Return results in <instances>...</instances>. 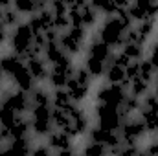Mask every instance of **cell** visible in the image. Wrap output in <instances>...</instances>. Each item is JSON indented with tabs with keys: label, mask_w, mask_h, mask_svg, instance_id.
Segmentation results:
<instances>
[{
	"label": "cell",
	"mask_w": 158,
	"mask_h": 156,
	"mask_svg": "<svg viewBox=\"0 0 158 156\" xmlns=\"http://www.w3.org/2000/svg\"><path fill=\"white\" fill-rule=\"evenodd\" d=\"M153 84H158V70H156V74H155V79H153Z\"/></svg>",
	"instance_id": "cell-35"
},
{
	"label": "cell",
	"mask_w": 158,
	"mask_h": 156,
	"mask_svg": "<svg viewBox=\"0 0 158 156\" xmlns=\"http://www.w3.org/2000/svg\"><path fill=\"white\" fill-rule=\"evenodd\" d=\"M88 74L94 79L103 77L105 76V70H107V63L105 61H99V59H94V57H85V64H83Z\"/></svg>",
	"instance_id": "cell-25"
},
{
	"label": "cell",
	"mask_w": 158,
	"mask_h": 156,
	"mask_svg": "<svg viewBox=\"0 0 158 156\" xmlns=\"http://www.w3.org/2000/svg\"><path fill=\"white\" fill-rule=\"evenodd\" d=\"M136 31H138V37L143 44H147L149 39L155 35V30H156V18H145V20H140L138 24H134Z\"/></svg>",
	"instance_id": "cell-19"
},
{
	"label": "cell",
	"mask_w": 158,
	"mask_h": 156,
	"mask_svg": "<svg viewBox=\"0 0 158 156\" xmlns=\"http://www.w3.org/2000/svg\"><path fill=\"white\" fill-rule=\"evenodd\" d=\"M153 92H155V96L158 97V84H155V88H153Z\"/></svg>",
	"instance_id": "cell-36"
},
{
	"label": "cell",
	"mask_w": 158,
	"mask_h": 156,
	"mask_svg": "<svg viewBox=\"0 0 158 156\" xmlns=\"http://www.w3.org/2000/svg\"><path fill=\"white\" fill-rule=\"evenodd\" d=\"M76 72V66H74V61H72V55H64L61 61L50 64V76H48V84L52 88H66L68 81L72 79Z\"/></svg>",
	"instance_id": "cell-5"
},
{
	"label": "cell",
	"mask_w": 158,
	"mask_h": 156,
	"mask_svg": "<svg viewBox=\"0 0 158 156\" xmlns=\"http://www.w3.org/2000/svg\"><path fill=\"white\" fill-rule=\"evenodd\" d=\"M13 7L20 15H33L37 13V0H13Z\"/></svg>",
	"instance_id": "cell-28"
},
{
	"label": "cell",
	"mask_w": 158,
	"mask_h": 156,
	"mask_svg": "<svg viewBox=\"0 0 158 156\" xmlns=\"http://www.w3.org/2000/svg\"><path fill=\"white\" fill-rule=\"evenodd\" d=\"M7 37H9V30L0 22V48L6 44V40H7Z\"/></svg>",
	"instance_id": "cell-33"
},
{
	"label": "cell",
	"mask_w": 158,
	"mask_h": 156,
	"mask_svg": "<svg viewBox=\"0 0 158 156\" xmlns=\"http://www.w3.org/2000/svg\"><path fill=\"white\" fill-rule=\"evenodd\" d=\"M4 79H6V76H4L2 70H0V92H2V88H4Z\"/></svg>",
	"instance_id": "cell-34"
},
{
	"label": "cell",
	"mask_w": 158,
	"mask_h": 156,
	"mask_svg": "<svg viewBox=\"0 0 158 156\" xmlns=\"http://www.w3.org/2000/svg\"><path fill=\"white\" fill-rule=\"evenodd\" d=\"M53 153V149L44 142V143H35L33 145V149H31V154H35V156H39V154H52Z\"/></svg>",
	"instance_id": "cell-31"
},
{
	"label": "cell",
	"mask_w": 158,
	"mask_h": 156,
	"mask_svg": "<svg viewBox=\"0 0 158 156\" xmlns=\"http://www.w3.org/2000/svg\"><path fill=\"white\" fill-rule=\"evenodd\" d=\"M119 51L129 57L131 61H142L145 57V44H140V42H125Z\"/></svg>",
	"instance_id": "cell-20"
},
{
	"label": "cell",
	"mask_w": 158,
	"mask_h": 156,
	"mask_svg": "<svg viewBox=\"0 0 158 156\" xmlns=\"http://www.w3.org/2000/svg\"><path fill=\"white\" fill-rule=\"evenodd\" d=\"M92 81H94V77L88 74V70L85 66L83 68H76L72 79L66 84V90H68L70 97L74 99V103H83L88 97L90 88H92Z\"/></svg>",
	"instance_id": "cell-4"
},
{
	"label": "cell",
	"mask_w": 158,
	"mask_h": 156,
	"mask_svg": "<svg viewBox=\"0 0 158 156\" xmlns=\"http://www.w3.org/2000/svg\"><path fill=\"white\" fill-rule=\"evenodd\" d=\"M147 59L153 63V66L158 70V40L151 46V50H149V53H147Z\"/></svg>",
	"instance_id": "cell-32"
},
{
	"label": "cell",
	"mask_w": 158,
	"mask_h": 156,
	"mask_svg": "<svg viewBox=\"0 0 158 156\" xmlns=\"http://www.w3.org/2000/svg\"><path fill=\"white\" fill-rule=\"evenodd\" d=\"M149 90H151V83H149V81H143L142 77H136V79H131V81H129V88H127V92L132 94V96L143 97Z\"/></svg>",
	"instance_id": "cell-26"
},
{
	"label": "cell",
	"mask_w": 158,
	"mask_h": 156,
	"mask_svg": "<svg viewBox=\"0 0 158 156\" xmlns=\"http://www.w3.org/2000/svg\"><path fill=\"white\" fill-rule=\"evenodd\" d=\"M52 119H53V127L55 129H61V130H66L68 132L70 123H72V117H70V112L68 110L52 107Z\"/></svg>",
	"instance_id": "cell-22"
},
{
	"label": "cell",
	"mask_w": 158,
	"mask_h": 156,
	"mask_svg": "<svg viewBox=\"0 0 158 156\" xmlns=\"http://www.w3.org/2000/svg\"><path fill=\"white\" fill-rule=\"evenodd\" d=\"M30 119H31V132L35 138H46L55 127L52 119V105H39L30 110Z\"/></svg>",
	"instance_id": "cell-6"
},
{
	"label": "cell",
	"mask_w": 158,
	"mask_h": 156,
	"mask_svg": "<svg viewBox=\"0 0 158 156\" xmlns=\"http://www.w3.org/2000/svg\"><path fill=\"white\" fill-rule=\"evenodd\" d=\"M24 61L19 57V55H15L13 51L11 53H4L2 57H0V70H2V74L6 76V77H11V74L22 64Z\"/></svg>",
	"instance_id": "cell-17"
},
{
	"label": "cell",
	"mask_w": 158,
	"mask_h": 156,
	"mask_svg": "<svg viewBox=\"0 0 158 156\" xmlns=\"http://www.w3.org/2000/svg\"><path fill=\"white\" fill-rule=\"evenodd\" d=\"M28 26L31 28V31H33L35 35L44 33V31H48L50 28H53V13H52V9L46 7V9H42V11H37V13L30 15Z\"/></svg>",
	"instance_id": "cell-11"
},
{
	"label": "cell",
	"mask_w": 158,
	"mask_h": 156,
	"mask_svg": "<svg viewBox=\"0 0 158 156\" xmlns=\"http://www.w3.org/2000/svg\"><path fill=\"white\" fill-rule=\"evenodd\" d=\"M81 153H83V154H86V156L109 154V147H107V145H103V143H99V142H92V140H88Z\"/></svg>",
	"instance_id": "cell-29"
},
{
	"label": "cell",
	"mask_w": 158,
	"mask_h": 156,
	"mask_svg": "<svg viewBox=\"0 0 158 156\" xmlns=\"http://www.w3.org/2000/svg\"><path fill=\"white\" fill-rule=\"evenodd\" d=\"M94 7H96V11L99 13V15H103V17H112V15H116V11H118V6L114 4V0H88Z\"/></svg>",
	"instance_id": "cell-27"
},
{
	"label": "cell",
	"mask_w": 158,
	"mask_h": 156,
	"mask_svg": "<svg viewBox=\"0 0 158 156\" xmlns=\"http://www.w3.org/2000/svg\"><path fill=\"white\" fill-rule=\"evenodd\" d=\"M129 13L134 18V22L145 20V18H156L158 17V0H131Z\"/></svg>",
	"instance_id": "cell-10"
},
{
	"label": "cell",
	"mask_w": 158,
	"mask_h": 156,
	"mask_svg": "<svg viewBox=\"0 0 158 156\" xmlns=\"http://www.w3.org/2000/svg\"><path fill=\"white\" fill-rule=\"evenodd\" d=\"M20 13L15 9V7H7V9H0V22L7 28V30H13L20 24Z\"/></svg>",
	"instance_id": "cell-24"
},
{
	"label": "cell",
	"mask_w": 158,
	"mask_h": 156,
	"mask_svg": "<svg viewBox=\"0 0 158 156\" xmlns=\"http://www.w3.org/2000/svg\"><path fill=\"white\" fill-rule=\"evenodd\" d=\"M72 105H74V99L70 97V94H68L66 88H53V92H52V107L66 110Z\"/></svg>",
	"instance_id": "cell-21"
},
{
	"label": "cell",
	"mask_w": 158,
	"mask_h": 156,
	"mask_svg": "<svg viewBox=\"0 0 158 156\" xmlns=\"http://www.w3.org/2000/svg\"><path fill=\"white\" fill-rule=\"evenodd\" d=\"M7 42H9L11 51L15 55H19L22 61L42 55V51H44V48L35 40V33L31 31L28 22H20L17 28H13L9 37H7Z\"/></svg>",
	"instance_id": "cell-1"
},
{
	"label": "cell",
	"mask_w": 158,
	"mask_h": 156,
	"mask_svg": "<svg viewBox=\"0 0 158 156\" xmlns=\"http://www.w3.org/2000/svg\"><path fill=\"white\" fill-rule=\"evenodd\" d=\"M19 116H22V114H17L7 103L0 101V127H4V129H11L13 123L19 119Z\"/></svg>",
	"instance_id": "cell-23"
},
{
	"label": "cell",
	"mask_w": 158,
	"mask_h": 156,
	"mask_svg": "<svg viewBox=\"0 0 158 156\" xmlns=\"http://www.w3.org/2000/svg\"><path fill=\"white\" fill-rule=\"evenodd\" d=\"M125 31L127 30L121 26L118 17L112 15V17H105V20L98 28V35L96 37L99 40H103L105 44H109L110 48L119 50L123 46V35H125Z\"/></svg>",
	"instance_id": "cell-2"
},
{
	"label": "cell",
	"mask_w": 158,
	"mask_h": 156,
	"mask_svg": "<svg viewBox=\"0 0 158 156\" xmlns=\"http://www.w3.org/2000/svg\"><path fill=\"white\" fill-rule=\"evenodd\" d=\"M127 88H123L121 84H101L96 92V103H105V105H112V107H119L121 101L127 96Z\"/></svg>",
	"instance_id": "cell-9"
},
{
	"label": "cell",
	"mask_w": 158,
	"mask_h": 156,
	"mask_svg": "<svg viewBox=\"0 0 158 156\" xmlns=\"http://www.w3.org/2000/svg\"><path fill=\"white\" fill-rule=\"evenodd\" d=\"M11 83H13V86L15 88H19V90H24V92H30L35 84H37V81L33 79V76L30 74V70H28V66H26V63H22L13 74H11Z\"/></svg>",
	"instance_id": "cell-14"
},
{
	"label": "cell",
	"mask_w": 158,
	"mask_h": 156,
	"mask_svg": "<svg viewBox=\"0 0 158 156\" xmlns=\"http://www.w3.org/2000/svg\"><path fill=\"white\" fill-rule=\"evenodd\" d=\"M64 55H68V53L63 50V46L59 44V40L46 42V46H44V51H42V57H44V59H46L50 64H53V63L61 61Z\"/></svg>",
	"instance_id": "cell-18"
},
{
	"label": "cell",
	"mask_w": 158,
	"mask_h": 156,
	"mask_svg": "<svg viewBox=\"0 0 158 156\" xmlns=\"http://www.w3.org/2000/svg\"><path fill=\"white\" fill-rule=\"evenodd\" d=\"M112 57H114V55H112ZM103 77L107 79V83L123 84V81L127 79V76H125V66L110 59V63L107 64V70H105V76H103Z\"/></svg>",
	"instance_id": "cell-15"
},
{
	"label": "cell",
	"mask_w": 158,
	"mask_h": 156,
	"mask_svg": "<svg viewBox=\"0 0 158 156\" xmlns=\"http://www.w3.org/2000/svg\"><path fill=\"white\" fill-rule=\"evenodd\" d=\"M96 117H98V127L109 129V130H119L123 123L119 107L105 105V103H96Z\"/></svg>",
	"instance_id": "cell-8"
},
{
	"label": "cell",
	"mask_w": 158,
	"mask_h": 156,
	"mask_svg": "<svg viewBox=\"0 0 158 156\" xmlns=\"http://www.w3.org/2000/svg\"><path fill=\"white\" fill-rule=\"evenodd\" d=\"M74 136H70L66 130H61V129H55L52 130L48 136H46V143L53 149V153L57 154L59 151L63 149H68V147H74Z\"/></svg>",
	"instance_id": "cell-13"
},
{
	"label": "cell",
	"mask_w": 158,
	"mask_h": 156,
	"mask_svg": "<svg viewBox=\"0 0 158 156\" xmlns=\"http://www.w3.org/2000/svg\"><path fill=\"white\" fill-rule=\"evenodd\" d=\"M30 74L33 76V79L37 83H46L48 81V76H50V63L42 57V55H37V57H31L28 61H24Z\"/></svg>",
	"instance_id": "cell-12"
},
{
	"label": "cell",
	"mask_w": 158,
	"mask_h": 156,
	"mask_svg": "<svg viewBox=\"0 0 158 156\" xmlns=\"http://www.w3.org/2000/svg\"><path fill=\"white\" fill-rule=\"evenodd\" d=\"M155 74H156V68L153 66V63H151L149 59H145V57H143V59L140 61V72H138V77H142L143 81L153 83Z\"/></svg>",
	"instance_id": "cell-30"
},
{
	"label": "cell",
	"mask_w": 158,
	"mask_h": 156,
	"mask_svg": "<svg viewBox=\"0 0 158 156\" xmlns=\"http://www.w3.org/2000/svg\"><path fill=\"white\" fill-rule=\"evenodd\" d=\"M30 99H31V105L33 107H39V105H52V92L42 86L40 83H37L30 92Z\"/></svg>",
	"instance_id": "cell-16"
},
{
	"label": "cell",
	"mask_w": 158,
	"mask_h": 156,
	"mask_svg": "<svg viewBox=\"0 0 158 156\" xmlns=\"http://www.w3.org/2000/svg\"><path fill=\"white\" fill-rule=\"evenodd\" d=\"M119 136H121V142H125V143H136V145H140L149 136V132H147L145 123L142 121V117L132 116V117H127L121 123Z\"/></svg>",
	"instance_id": "cell-7"
},
{
	"label": "cell",
	"mask_w": 158,
	"mask_h": 156,
	"mask_svg": "<svg viewBox=\"0 0 158 156\" xmlns=\"http://www.w3.org/2000/svg\"><path fill=\"white\" fill-rule=\"evenodd\" d=\"M86 37H88V30L81 28V26H70L68 30L59 33V44L63 46V50L68 55H79L85 48H86Z\"/></svg>",
	"instance_id": "cell-3"
}]
</instances>
